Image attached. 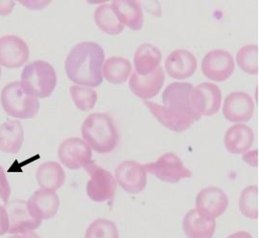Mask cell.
<instances>
[{
    "instance_id": "cell-1",
    "label": "cell",
    "mask_w": 259,
    "mask_h": 238,
    "mask_svg": "<svg viewBox=\"0 0 259 238\" xmlns=\"http://www.w3.org/2000/svg\"><path fill=\"white\" fill-rule=\"evenodd\" d=\"M104 51L98 43L85 42L76 44L65 60V71L76 85L98 87L103 84L102 74Z\"/></svg>"
},
{
    "instance_id": "cell-2",
    "label": "cell",
    "mask_w": 259,
    "mask_h": 238,
    "mask_svg": "<svg viewBox=\"0 0 259 238\" xmlns=\"http://www.w3.org/2000/svg\"><path fill=\"white\" fill-rule=\"evenodd\" d=\"M81 134L87 145L98 153H110L119 143L114 120L104 113L90 114L81 126Z\"/></svg>"
},
{
    "instance_id": "cell-3",
    "label": "cell",
    "mask_w": 259,
    "mask_h": 238,
    "mask_svg": "<svg viewBox=\"0 0 259 238\" xmlns=\"http://www.w3.org/2000/svg\"><path fill=\"white\" fill-rule=\"evenodd\" d=\"M57 74L52 65L44 60L28 63L21 73V85L36 99L48 98L57 86Z\"/></svg>"
},
{
    "instance_id": "cell-4",
    "label": "cell",
    "mask_w": 259,
    "mask_h": 238,
    "mask_svg": "<svg viewBox=\"0 0 259 238\" xmlns=\"http://www.w3.org/2000/svg\"><path fill=\"white\" fill-rule=\"evenodd\" d=\"M0 102L6 114L16 119H32L40 107L38 100L28 93L20 82L6 85L1 92Z\"/></svg>"
},
{
    "instance_id": "cell-5",
    "label": "cell",
    "mask_w": 259,
    "mask_h": 238,
    "mask_svg": "<svg viewBox=\"0 0 259 238\" xmlns=\"http://www.w3.org/2000/svg\"><path fill=\"white\" fill-rule=\"evenodd\" d=\"M84 170L89 175L87 185L88 197L97 203L112 200L117 189V183L112 174L93 161L90 162Z\"/></svg>"
},
{
    "instance_id": "cell-6",
    "label": "cell",
    "mask_w": 259,
    "mask_h": 238,
    "mask_svg": "<svg viewBox=\"0 0 259 238\" xmlns=\"http://www.w3.org/2000/svg\"><path fill=\"white\" fill-rule=\"evenodd\" d=\"M145 169L165 183H178L182 179L191 178L192 172L185 167L181 159L172 152H167L154 163L144 165Z\"/></svg>"
},
{
    "instance_id": "cell-7",
    "label": "cell",
    "mask_w": 259,
    "mask_h": 238,
    "mask_svg": "<svg viewBox=\"0 0 259 238\" xmlns=\"http://www.w3.org/2000/svg\"><path fill=\"white\" fill-rule=\"evenodd\" d=\"M222 93L220 88L211 83H203L193 88L190 95V106L200 117L216 114L221 106Z\"/></svg>"
},
{
    "instance_id": "cell-8",
    "label": "cell",
    "mask_w": 259,
    "mask_h": 238,
    "mask_svg": "<svg viewBox=\"0 0 259 238\" xmlns=\"http://www.w3.org/2000/svg\"><path fill=\"white\" fill-rule=\"evenodd\" d=\"M59 159L67 169H84L92 161V149L80 138L72 137L61 143L59 147Z\"/></svg>"
},
{
    "instance_id": "cell-9",
    "label": "cell",
    "mask_w": 259,
    "mask_h": 238,
    "mask_svg": "<svg viewBox=\"0 0 259 238\" xmlns=\"http://www.w3.org/2000/svg\"><path fill=\"white\" fill-rule=\"evenodd\" d=\"M116 183L127 193L137 194L142 192L147 183L145 166L136 161H123L115 170Z\"/></svg>"
},
{
    "instance_id": "cell-10",
    "label": "cell",
    "mask_w": 259,
    "mask_h": 238,
    "mask_svg": "<svg viewBox=\"0 0 259 238\" xmlns=\"http://www.w3.org/2000/svg\"><path fill=\"white\" fill-rule=\"evenodd\" d=\"M201 69L205 77L210 81L222 83L233 75L234 60L233 56L225 50H212L204 57Z\"/></svg>"
},
{
    "instance_id": "cell-11",
    "label": "cell",
    "mask_w": 259,
    "mask_h": 238,
    "mask_svg": "<svg viewBox=\"0 0 259 238\" xmlns=\"http://www.w3.org/2000/svg\"><path fill=\"white\" fill-rule=\"evenodd\" d=\"M193 86L188 83H173L167 85L163 92L164 106L178 115H193L201 118L190 106V95Z\"/></svg>"
},
{
    "instance_id": "cell-12",
    "label": "cell",
    "mask_w": 259,
    "mask_h": 238,
    "mask_svg": "<svg viewBox=\"0 0 259 238\" xmlns=\"http://www.w3.org/2000/svg\"><path fill=\"white\" fill-rule=\"evenodd\" d=\"M29 47L19 36L9 34L0 37V65L6 68H19L29 59Z\"/></svg>"
},
{
    "instance_id": "cell-13",
    "label": "cell",
    "mask_w": 259,
    "mask_h": 238,
    "mask_svg": "<svg viewBox=\"0 0 259 238\" xmlns=\"http://www.w3.org/2000/svg\"><path fill=\"white\" fill-rule=\"evenodd\" d=\"M9 216V233L22 235L29 231H34L41 222L35 219L29 212L27 201L14 200L5 205Z\"/></svg>"
},
{
    "instance_id": "cell-14",
    "label": "cell",
    "mask_w": 259,
    "mask_h": 238,
    "mask_svg": "<svg viewBox=\"0 0 259 238\" xmlns=\"http://www.w3.org/2000/svg\"><path fill=\"white\" fill-rule=\"evenodd\" d=\"M254 112V102L249 94L233 92L225 99L223 115L226 120L232 123H247Z\"/></svg>"
},
{
    "instance_id": "cell-15",
    "label": "cell",
    "mask_w": 259,
    "mask_h": 238,
    "mask_svg": "<svg viewBox=\"0 0 259 238\" xmlns=\"http://www.w3.org/2000/svg\"><path fill=\"white\" fill-rule=\"evenodd\" d=\"M228 205L229 198L219 187H206L202 189L196 197V210L213 220L226 212Z\"/></svg>"
},
{
    "instance_id": "cell-16",
    "label": "cell",
    "mask_w": 259,
    "mask_h": 238,
    "mask_svg": "<svg viewBox=\"0 0 259 238\" xmlns=\"http://www.w3.org/2000/svg\"><path fill=\"white\" fill-rule=\"evenodd\" d=\"M29 212L40 221L56 216L60 208V197L56 191L40 188L35 191L27 201Z\"/></svg>"
},
{
    "instance_id": "cell-17",
    "label": "cell",
    "mask_w": 259,
    "mask_h": 238,
    "mask_svg": "<svg viewBox=\"0 0 259 238\" xmlns=\"http://www.w3.org/2000/svg\"><path fill=\"white\" fill-rule=\"evenodd\" d=\"M164 72L161 66L147 76H140L136 72L132 73L130 81L131 92L143 100L157 96L164 83Z\"/></svg>"
},
{
    "instance_id": "cell-18",
    "label": "cell",
    "mask_w": 259,
    "mask_h": 238,
    "mask_svg": "<svg viewBox=\"0 0 259 238\" xmlns=\"http://www.w3.org/2000/svg\"><path fill=\"white\" fill-rule=\"evenodd\" d=\"M164 66L170 77L176 80H185L195 73L197 60L191 52L177 49L167 56Z\"/></svg>"
},
{
    "instance_id": "cell-19",
    "label": "cell",
    "mask_w": 259,
    "mask_h": 238,
    "mask_svg": "<svg viewBox=\"0 0 259 238\" xmlns=\"http://www.w3.org/2000/svg\"><path fill=\"white\" fill-rule=\"evenodd\" d=\"M145 105L150 111V113L162 124L164 128L174 132H184L198 121L200 118L192 115H178L167 110L164 105L154 102H145Z\"/></svg>"
},
{
    "instance_id": "cell-20",
    "label": "cell",
    "mask_w": 259,
    "mask_h": 238,
    "mask_svg": "<svg viewBox=\"0 0 259 238\" xmlns=\"http://www.w3.org/2000/svg\"><path fill=\"white\" fill-rule=\"evenodd\" d=\"M183 231L188 238H212L216 230L215 220L192 209L184 216Z\"/></svg>"
},
{
    "instance_id": "cell-21",
    "label": "cell",
    "mask_w": 259,
    "mask_h": 238,
    "mask_svg": "<svg viewBox=\"0 0 259 238\" xmlns=\"http://www.w3.org/2000/svg\"><path fill=\"white\" fill-rule=\"evenodd\" d=\"M115 16L122 25L133 31H140L144 26V13L140 3L134 0H115L111 2Z\"/></svg>"
},
{
    "instance_id": "cell-22",
    "label": "cell",
    "mask_w": 259,
    "mask_h": 238,
    "mask_svg": "<svg viewBox=\"0 0 259 238\" xmlns=\"http://www.w3.org/2000/svg\"><path fill=\"white\" fill-rule=\"evenodd\" d=\"M254 134L252 129L242 124L229 128L225 135L224 144L228 152L242 154L247 152L253 144Z\"/></svg>"
},
{
    "instance_id": "cell-23",
    "label": "cell",
    "mask_w": 259,
    "mask_h": 238,
    "mask_svg": "<svg viewBox=\"0 0 259 238\" xmlns=\"http://www.w3.org/2000/svg\"><path fill=\"white\" fill-rule=\"evenodd\" d=\"M23 141L24 130L19 121L11 120L0 126V151L4 153H18Z\"/></svg>"
},
{
    "instance_id": "cell-24",
    "label": "cell",
    "mask_w": 259,
    "mask_h": 238,
    "mask_svg": "<svg viewBox=\"0 0 259 238\" xmlns=\"http://www.w3.org/2000/svg\"><path fill=\"white\" fill-rule=\"evenodd\" d=\"M162 60L161 51L152 44L140 45L134 55V66L140 76H147L160 66Z\"/></svg>"
},
{
    "instance_id": "cell-25",
    "label": "cell",
    "mask_w": 259,
    "mask_h": 238,
    "mask_svg": "<svg viewBox=\"0 0 259 238\" xmlns=\"http://www.w3.org/2000/svg\"><path fill=\"white\" fill-rule=\"evenodd\" d=\"M35 178L41 188L56 191L65 183V171L59 163L46 162L37 168Z\"/></svg>"
},
{
    "instance_id": "cell-26",
    "label": "cell",
    "mask_w": 259,
    "mask_h": 238,
    "mask_svg": "<svg viewBox=\"0 0 259 238\" xmlns=\"http://www.w3.org/2000/svg\"><path fill=\"white\" fill-rule=\"evenodd\" d=\"M132 65L130 60L121 57H111L105 60L102 74L112 85L124 84L131 75Z\"/></svg>"
},
{
    "instance_id": "cell-27",
    "label": "cell",
    "mask_w": 259,
    "mask_h": 238,
    "mask_svg": "<svg viewBox=\"0 0 259 238\" xmlns=\"http://www.w3.org/2000/svg\"><path fill=\"white\" fill-rule=\"evenodd\" d=\"M94 19L97 26L105 34L116 35L123 31L124 26L118 20L109 4H103L96 9Z\"/></svg>"
},
{
    "instance_id": "cell-28",
    "label": "cell",
    "mask_w": 259,
    "mask_h": 238,
    "mask_svg": "<svg viewBox=\"0 0 259 238\" xmlns=\"http://www.w3.org/2000/svg\"><path fill=\"white\" fill-rule=\"evenodd\" d=\"M236 62L239 68L249 75L258 74V46L249 44L238 51Z\"/></svg>"
},
{
    "instance_id": "cell-29",
    "label": "cell",
    "mask_w": 259,
    "mask_h": 238,
    "mask_svg": "<svg viewBox=\"0 0 259 238\" xmlns=\"http://www.w3.org/2000/svg\"><path fill=\"white\" fill-rule=\"evenodd\" d=\"M239 210L242 214L250 219L258 218V187L249 186L243 189L239 199Z\"/></svg>"
},
{
    "instance_id": "cell-30",
    "label": "cell",
    "mask_w": 259,
    "mask_h": 238,
    "mask_svg": "<svg viewBox=\"0 0 259 238\" xmlns=\"http://www.w3.org/2000/svg\"><path fill=\"white\" fill-rule=\"evenodd\" d=\"M70 95L76 107L79 110L87 112L92 110L95 107L98 94L92 88L72 85L70 87Z\"/></svg>"
},
{
    "instance_id": "cell-31",
    "label": "cell",
    "mask_w": 259,
    "mask_h": 238,
    "mask_svg": "<svg viewBox=\"0 0 259 238\" xmlns=\"http://www.w3.org/2000/svg\"><path fill=\"white\" fill-rule=\"evenodd\" d=\"M84 238H119V230L111 220L98 218L88 226Z\"/></svg>"
},
{
    "instance_id": "cell-32",
    "label": "cell",
    "mask_w": 259,
    "mask_h": 238,
    "mask_svg": "<svg viewBox=\"0 0 259 238\" xmlns=\"http://www.w3.org/2000/svg\"><path fill=\"white\" fill-rule=\"evenodd\" d=\"M11 195V187L9 180L4 172L3 168L0 166V198L2 199L4 204L9 203V198Z\"/></svg>"
},
{
    "instance_id": "cell-33",
    "label": "cell",
    "mask_w": 259,
    "mask_h": 238,
    "mask_svg": "<svg viewBox=\"0 0 259 238\" xmlns=\"http://www.w3.org/2000/svg\"><path fill=\"white\" fill-rule=\"evenodd\" d=\"M9 216L4 206L0 205V236L6 234L9 231Z\"/></svg>"
},
{
    "instance_id": "cell-34",
    "label": "cell",
    "mask_w": 259,
    "mask_h": 238,
    "mask_svg": "<svg viewBox=\"0 0 259 238\" xmlns=\"http://www.w3.org/2000/svg\"><path fill=\"white\" fill-rule=\"evenodd\" d=\"M15 1L1 0L0 1V16H8L15 7Z\"/></svg>"
},
{
    "instance_id": "cell-35",
    "label": "cell",
    "mask_w": 259,
    "mask_h": 238,
    "mask_svg": "<svg viewBox=\"0 0 259 238\" xmlns=\"http://www.w3.org/2000/svg\"><path fill=\"white\" fill-rule=\"evenodd\" d=\"M227 238H253L252 235L249 233L248 231H245V230H239V231H236L233 234H231L230 236H228Z\"/></svg>"
},
{
    "instance_id": "cell-36",
    "label": "cell",
    "mask_w": 259,
    "mask_h": 238,
    "mask_svg": "<svg viewBox=\"0 0 259 238\" xmlns=\"http://www.w3.org/2000/svg\"><path fill=\"white\" fill-rule=\"evenodd\" d=\"M22 237L23 238H41L36 232H35V230L34 231H29V232H26V233H24V234H22Z\"/></svg>"
},
{
    "instance_id": "cell-37",
    "label": "cell",
    "mask_w": 259,
    "mask_h": 238,
    "mask_svg": "<svg viewBox=\"0 0 259 238\" xmlns=\"http://www.w3.org/2000/svg\"><path fill=\"white\" fill-rule=\"evenodd\" d=\"M6 238H23L22 237V235H18V234H13V235H11L9 237Z\"/></svg>"
},
{
    "instance_id": "cell-38",
    "label": "cell",
    "mask_w": 259,
    "mask_h": 238,
    "mask_svg": "<svg viewBox=\"0 0 259 238\" xmlns=\"http://www.w3.org/2000/svg\"><path fill=\"white\" fill-rule=\"evenodd\" d=\"M1 73H2V72H1V68H0V77H1Z\"/></svg>"
}]
</instances>
